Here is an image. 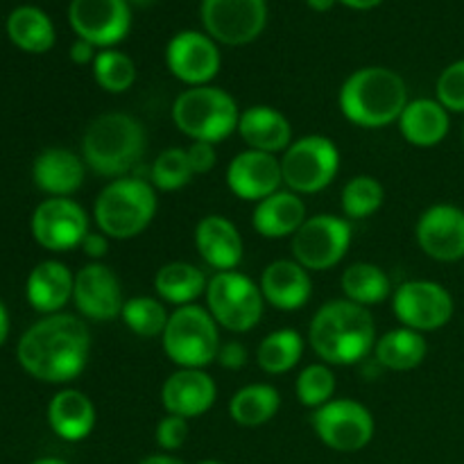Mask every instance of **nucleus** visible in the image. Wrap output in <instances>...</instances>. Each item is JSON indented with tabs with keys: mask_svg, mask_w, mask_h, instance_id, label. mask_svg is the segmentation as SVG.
<instances>
[{
	"mask_svg": "<svg viewBox=\"0 0 464 464\" xmlns=\"http://www.w3.org/2000/svg\"><path fill=\"white\" fill-rule=\"evenodd\" d=\"M75 275L62 261H44L30 272L25 281V297L34 311L44 315L62 313L72 299Z\"/></svg>",
	"mask_w": 464,
	"mask_h": 464,
	"instance_id": "25",
	"label": "nucleus"
},
{
	"mask_svg": "<svg viewBox=\"0 0 464 464\" xmlns=\"http://www.w3.org/2000/svg\"><path fill=\"white\" fill-rule=\"evenodd\" d=\"M238 134L249 150H258V152H285L293 145L290 121L279 109L267 107V104H256L240 113Z\"/></svg>",
	"mask_w": 464,
	"mask_h": 464,
	"instance_id": "24",
	"label": "nucleus"
},
{
	"mask_svg": "<svg viewBox=\"0 0 464 464\" xmlns=\"http://www.w3.org/2000/svg\"><path fill=\"white\" fill-rule=\"evenodd\" d=\"M238 102L218 86H190L172 102V122L193 140L218 145L238 131Z\"/></svg>",
	"mask_w": 464,
	"mask_h": 464,
	"instance_id": "6",
	"label": "nucleus"
},
{
	"mask_svg": "<svg viewBox=\"0 0 464 464\" xmlns=\"http://www.w3.org/2000/svg\"><path fill=\"white\" fill-rule=\"evenodd\" d=\"M218 399V385L204 370L179 367L161 385V403L168 415L195 420L207 415Z\"/></svg>",
	"mask_w": 464,
	"mask_h": 464,
	"instance_id": "20",
	"label": "nucleus"
},
{
	"mask_svg": "<svg viewBox=\"0 0 464 464\" xmlns=\"http://www.w3.org/2000/svg\"><path fill=\"white\" fill-rule=\"evenodd\" d=\"M95 57H98V53H95V45L89 44V41L77 39L75 44L71 45V59L75 63H80V66H84V63H93Z\"/></svg>",
	"mask_w": 464,
	"mask_h": 464,
	"instance_id": "45",
	"label": "nucleus"
},
{
	"mask_svg": "<svg viewBox=\"0 0 464 464\" xmlns=\"http://www.w3.org/2000/svg\"><path fill=\"white\" fill-rule=\"evenodd\" d=\"M392 311L403 326L420 334L438 331L451 322L453 297L442 284L429 279L406 281L392 295Z\"/></svg>",
	"mask_w": 464,
	"mask_h": 464,
	"instance_id": "12",
	"label": "nucleus"
},
{
	"mask_svg": "<svg viewBox=\"0 0 464 464\" xmlns=\"http://www.w3.org/2000/svg\"><path fill=\"white\" fill-rule=\"evenodd\" d=\"M122 322L139 338H157L166 331L170 313L157 297H131L122 306Z\"/></svg>",
	"mask_w": 464,
	"mask_h": 464,
	"instance_id": "35",
	"label": "nucleus"
},
{
	"mask_svg": "<svg viewBox=\"0 0 464 464\" xmlns=\"http://www.w3.org/2000/svg\"><path fill=\"white\" fill-rule=\"evenodd\" d=\"M161 344L166 356L177 367L204 370L218 358V349L222 344L220 329L208 308L188 304L170 313Z\"/></svg>",
	"mask_w": 464,
	"mask_h": 464,
	"instance_id": "7",
	"label": "nucleus"
},
{
	"mask_svg": "<svg viewBox=\"0 0 464 464\" xmlns=\"http://www.w3.org/2000/svg\"><path fill=\"white\" fill-rule=\"evenodd\" d=\"M281 184H284L281 161L275 154L245 150V152L236 154L227 166V186L243 202L258 204L261 199L281 190Z\"/></svg>",
	"mask_w": 464,
	"mask_h": 464,
	"instance_id": "19",
	"label": "nucleus"
},
{
	"mask_svg": "<svg viewBox=\"0 0 464 464\" xmlns=\"http://www.w3.org/2000/svg\"><path fill=\"white\" fill-rule=\"evenodd\" d=\"M202 21L211 39L245 45L266 27V0H202Z\"/></svg>",
	"mask_w": 464,
	"mask_h": 464,
	"instance_id": "14",
	"label": "nucleus"
},
{
	"mask_svg": "<svg viewBox=\"0 0 464 464\" xmlns=\"http://www.w3.org/2000/svg\"><path fill=\"white\" fill-rule=\"evenodd\" d=\"M438 102L447 109L449 113H464V59L453 62L438 77Z\"/></svg>",
	"mask_w": 464,
	"mask_h": 464,
	"instance_id": "40",
	"label": "nucleus"
},
{
	"mask_svg": "<svg viewBox=\"0 0 464 464\" xmlns=\"http://www.w3.org/2000/svg\"><path fill=\"white\" fill-rule=\"evenodd\" d=\"M304 356V338L295 329L272 331L256 349V362L266 374L279 376L297 367Z\"/></svg>",
	"mask_w": 464,
	"mask_h": 464,
	"instance_id": "34",
	"label": "nucleus"
},
{
	"mask_svg": "<svg viewBox=\"0 0 464 464\" xmlns=\"http://www.w3.org/2000/svg\"><path fill=\"white\" fill-rule=\"evenodd\" d=\"M338 102L349 122L365 130H379L397 122L411 100L406 82L397 71L365 66L344 80Z\"/></svg>",
	"mask_w": 464,
	"mask_h": 464,
	"instance_id": "3",
	"label": "nucleus"
},
{
	"mask_svg": "<svg viewBox=\"0 0 464 464\" xmlns=\"http://www.w3.org/2000/svg\"><path fill=\"white\" fill-rule=\"evenodd\" d=\"M131 3H136V5H152L154 0H131Z\"/></svg>",
	"mask_w": 464,
	"mask_h": 464,
	"instance_id": "51",
	"label": "nucleus"
},
{
	"mask_svg": "<svg viewBox=\"0 0 464 464\" xmlns=\"http://www.w3.org/2000/svg\"><path fill=\"white\" fill-rule=\"evenodd\" d=\"M48 424L57 438L82 442L95 429V406L80 390H62L48 403Z\"/></svg>",
	"mask_w": 464,
	"mask_h": 464,
	"instance_id": "27",
	"label": "nucleus"
},
{
	"mask_svg": "<svg viewBox=\"0 0 464 464\" xmlns=\"http://www.w3.org/2000/svg\"><path fill=\"white\" fill-rule=\"evenodd\" d=\"M195 247L208 267L231 272L243 261V236L238 227L225 216H204L195 227Z\"/></svg>",
	"mask_w": 464,
	"mask_h": 464,
	"instance_id": "21",
	"label": "nucleus"
},
{
	"mask_svg": "<svg viewBox=\"0 0 464 464\" xmlns=\"http://www.w3.org/2000/svg\"><path fill=\"white\" fill-rule=\"evenodd\" d=\"M72 302L86 320L107 322L122 315V285L116 272L102 263H89L75 275Z\"/></svg>",
	"mask_w": 464,
	"mask_h": 464,
	"instance_id": "18",
	"label": "nucleus"
},
{
	"mask_svg": "<svg viewBox=\"0 0 464 464\" xmlns=\"http://www.w3.org/2000/svg\"><path fill=\"white\" fill-rule=\"evenodd\" d=\"M7 335H9V313L7 308H5V304L0 302V347L5 344Z\"/></svg>",
	"mask_w": 464,
	"mask_h": 464,
	"instance_id": "47",
	"label": "nucleus"
},
{
	"mask_svg": "<svg viewBox=\"0 0 464 464\" xmlns=\"http://www.w3.org/2000/svg\"><path fill=\"white\" fill-rule=\"evenodd\" d=\"M93 77L107 93H125L136 82V66L121 50L104 48L93 62Z\"/></svg>",
	"mask_w": 464,
	"mask_h": 464,
	"instance_id": "37",
	"label": "nucleus"
},
{
	"mask_svg": "<svg viewBox=\"0 0 464 464\" xmlns=\"http://www.w3.org/2000/svg\"><path fill=\"white\" fill-rule=\"evenodd\" d=\"M154 440H157V444L163 451H177V449L184 447L186 440H188V420L177 415H166L157 424Z\"/></svg>",
	"mask_w": 464,
	"mask_h": 464,
	"instance_id": "41",
	"label": "nucleus"
},
{
	"mask_svg": "<svg viewBox=\"0 0 464 464\" xmlns=\"http://www.w3.org/2000/svg\"><path fill=\"white\" fill-rule=\"evenodd\" d=\"M91 353L89 326L71 313H54L34 322L18 340L23 370L44 383H71L86 370Z\"/></svg>",
	"mask_w": 464,
	"mask_h": 464,
	"instance_id": "1",
	"label": "nucleus"
},
{
	"mask_svg": "<svg viewBox=\"0 0 464 464\" xmlns=\"http://www.w3.org/2000/svg\"><path fill=\"white\" fill-rule=\"evenodd\" d=\"M343 293L344 299L367 308L390 297L392 281L374 263H353L343 272Z\"/></svg>",
	"mask_w": 464,
	"mask_h": 464,
	"instance_id": "33",
	"label": "nucleus"
},
{
	"mask_svg": "<svg viewBox=\"0 0 464 464\" xmlns=\"http://www.w3.org/2000/svg\"><path fill=\"white\" fill-rule=\"evenodd\" d=\"M32 464H68V462L59 460V458H41V460H34Z\"/></svg>",
	"mask_w": 464,
	"mask_h": 464,
	"instance_id": "50",
	"label": "nucleus"
},
{
	"mask_svg": "<svg viewBox=\"0 0 464 464\" xmlns=\"http://www.w3.org/2000/svg\"><path fill=\"white\" fill-rule=\"evenodd\" d=\"M190 159V166H193L195 175H207L216 168L218 161V152H216V145L213 143H204V140H193L190 148H186Z\"/></svg>",
	"mask_w": 464,
	"mask_h": 464,
	"instance_id": "42",
	"label": "nucleus"
},
{
	"mask_svg": "<svg viewBox=\"0 0 464 464\" xmlns=\"http://www.w3.org/2000/svg\"><path fill=\"white\" fill-rule=\"evenodd\" d=\"M139 464H184L179 458L170 456V453H154V456L143 458Z\"/></svg>",
	"mask_w": 464,
	"mask_h": 464,
	"instance_id": "46",
	"label": "nucleus"
},
{
	"mask_svg": "<svg viewBox=\"0 0 464 464\" xmlns=\"http://www.w3.org/2000/svg\"><path fill=\"white\" fill-rule=\"evenodd\" d=\"M311 424L320 442L340 453L362 451L376 430L370 408L353 399H331L313 411Z\"/></svg>",
	"mask_w": 464,
	"mask_h": 464,
	"instance_id": "10",
	"label": "nucleus"
},
{
	"mask_svg": "<svg viewBox=\"0 0 464 464\" xmlns=\"http://www.w3.org/2000/svg\"><path fill=\"white\" fill-rule=\"evenodd\" d=\"M32 236L48 252L80 247L89 234V216L71 198H48L32 213Z\"/></svg>",
	"mask_w": 464,
	"mask_h": 464,
	"instance_id": "13",
	"label": "nucleus"
},
{
	"mask_svg": "<svg viewBox=\"0 0 464 464\" xmlns=\"http://www.w3.org/2000/svg\"><path fill=\"white\" fill-rule=\"evenodd\" d=\"M195 177L193 166H190V159L186 148H168L163 150L157 157V161L152 163V186L157 190H179L188 184Z\"/></svg>",
	"mask_w": 464,
	"mask_h": 464,
	"instance_id": "39",
	"label": "nucleus"
},
{
	"mask_svg": "<svg viewBox=\"0 0 464 464\" xmlns=\"http://www.w3.org/2000/svg\"><path fill=\"white\" fill-rule=\"evenodd\" d=\"M279 161L288 190L313 195L334 184L340 170V150L329 136L311 134L293 140Z\"/></svg>",
	"mask_w": 464,
	"mask_h": 464,
	"instance_id": "9",
	"label": "nucleus"
},
{
	"mask_svg": "<svg viewBox=\"0 0 464 464\" xmlns=\"http://www.w3.org/2000/svg\"><path fill=\"white\" fill-rule=\"evenodd\" d=\"M261 293L266 304H270L276 311L293 313L299 311L308 304L313 295L311 275L306 267L299 266L297 261L279 258L270 263L261 275Z\"/></svg>",
	"mask_w": 464,
	"mask_h": 464,
	"instance_id": "22",
	"label": "nucleus"
},
{
	"mask_svg": "<svg viewBox=\"0 0 464 464\" xmlns=\"http://www.w3.org/2000/svg\"><path fill=\"white\" fill-rule=\"evenodd\" d=\"M429 344L424 334L412 331L408 326L392 329L376 340L374 356L381 367L390 372H411L426 361Z\"/></svg>",
	"mask_w": 464,
	"mask_h": 464,
	"instance_id": "30",
	"label": "nucleus"
},
{
	"mask_svg": "<svg viewBox=\"0 0 464 464\" xmlns=\"http://www.w3.org/2000/svg\"><path fill=\"white\" fill-rule=\"evenodd\" d=\"M304 222H306V204L302 195L293 190H276L270 198L261 199L252 216L256 234L270 240L288 238V236L293 238Z\"/></svg>",
	"mask_w": 464,
	"mask_h": 464,
	"instance_id": "26",
	"label": "nucleus"
},
{
	"mask_svg": "<svg viewBox=\"0 0 464 464\" xmlns=\"http://www.w3.org/2000/svg\"><path fill=\"white\" fill-rule=\"evenodd\" d=\"M462 143H464V122H462Z\"/></svg>",
	"mask_w": 464,
	"mask_h": 464,
	"instance_id": "53",
	"label": "nucleus"
},
{
	"mask_svg": "<svg viewBox=\"0 0 464 464\" xmlns=\"http://www.w3.org/2000/svg\"><path fill=\"white\" fill-rule=\"evenodd\" d=\"M295 394L302 406L313 411L329 403L335 394V376L331 367L326 362H311L304 367L295 383Z\"/></svg>",
	"mask_w": 464,
	"mask_h": 464,
	"instance_id": "38",
	"label": "nucleus"
},
{
	"mask_svg": "<svg viewBox=\"0 0 464 464\" xmlns=\"http://www.w3.org/2000/svg\"><path fill=\"white\" fill-rule=\"evenodd\" d=\"M308 5H311L313 9H317V12H326V9L334 7L335 0H306Z\"/></svg>",
	"mask_w": 464,
	"mask_h": 464,
	"instance_id": "49",
	"label": "nucleus"
},
{
	"mask_svg": "<svg viewBox=\"0 0 464 464\" xmlns=\"http://www.w3.org/2000/svg\"><path fill=\"white\" fill-rule=\"evenodd\" d=\"M207 308L218 326L234 334H247L263 320L261 285L254 284L247 275L238 270L216 272L207 285Z\"/></svg>",
	"mask_w": 464,
	"mask_h": 464,
	"instance_id": "8",
	"label": "nucleus"
},
{
	"mask_svg": "<svg viewBox=\"0 0 464 464\" xmlns=\"http://www.w3.org/2000/svg\"><path fill=\"white\" fill-rule=\"evenodd\" d=\"M145 143L148 134L134 116L102 113L82 136V159L95 175L121 179L143 159Z\"/></svg>",
	"mask_w": 464,
	"mask_h": 464,
	"instance_id": "4",
	"label": "nucleus"
},
{
	"mask_svg": "<svg viewBox=\"0 0 464 464\" xmlns=\"http://www.w3.org/2000/svg\"><path fill=\"white\" fill-rule=\"evenodd\" d=\"M308 343L326 365H356L376 347V324L370 308L334 299L313 315Z\"/></svg>",
	"mask_w": 464,
	"mask_h": 464,
	"instance_id": "2",
	"label": "nucleus"
},
{
	"mask_svg": "<svg viewBox=\"0 0 464 464\" xmlns=\"http://www.w3.org/2000/svg\"><path fill=\"white\" fill-rule=\"evenodd\" d=\"M198 464H222V462H218V460H202V462H198Z\"/></svg>",
	"mask_w": 464,
	"mask_h": 464,
	"instance_id": "52",
	"label": "nucleus"
},
{
	"mask_svg": "<svg viewBox=\"0 0 464 464\" xmlns=\"http://www.w3.org/2000/svg\"><path fill=\"white\" fill-rule=\"evenodd\" d=\"M415 236L426 256L440 263L460 261L464 258V211L453 204H433L417 220Z\"/></svg>",
	"mask_w": 464,
	"mask_h": 464,
	"instance_id": "16",
	"label": "nucleus"
},
{
	"mask_svg": "<svg viewBox=\"0 0 464 464\" xmlns=\"http://www.w3.org/2000/svg\"><path fill=\"white\" fill-rule=\"evenodd\" d=\"M157 207V188L150 181L121 177L109 181L95 198V225L109 240H131L148 229Z\"/></svg>",
	"mask_w": 464,
	"mask_h": 464,
	"instance_id": "5",
	"label": "nucleus"
},
{
	"mask_svg": "<svg viewBox=\"0 0 464 464\" xmlns=\"http://www.w3.org/2000/svg\"><path fill=\"white\" fill-rule=\"evenodd\" d=\"M84 177V159L66 148L44 150L32 166V179L36 188L44 190L50 198H71L82 188Z\"/></svg>",
	"mask_w": 464,
	"mask_h": 464,
	"instance_id": "23",
	"label": "nucleus"
},
{
	"mask_svg": "<svg viewBox=\"0 0 464 464\" xmlns=\"http://www.w3.org/2000/svg\"><path fill=\"white\" fill-rule=\"evenodd\" d=\"M80 247L86 256L93 258V261H100V258H104L109 254V238L102 231H89L86 238L82 240Z\"/></svg>",
	"mask_w": 464,
	"mask_h": 464,
	"instance_id": "44",
	"label": "nucleus"
},
{
	"mask_svg": "<svg viewBox=\"0 0 464 464\" xmlns=\"http://www.w3.org/2000/svg\"><path fill=\"white\" fill-rule=\"evenodd\" d=\"M281 408L279 390L270 383H252L234 394L229 401L231 420L245 429H256L275 420Z\"/></svg>",
	"mask_w": 464,
	"mask_h": 464,
	"instance_id": "32",
	"label": "nucleus"
},
{
	"mask_svg": "<svg viewBox=\"0 0 464 464\" xmlns=\"http://www.w3.org/2000/svg\"><path fill=\"white\" fill-rule=\"evenodd\" d=\"M7 34L25 53H48L54 45V25L44 9L21 5L7 16Z\"/></svg>",
	"mask_w": 464,
	"mask_h": 464,
	"instance_id": "31",
	"label": "nucleus"
},
{
	"mask_svg": "<svg viewBox=\"0 0 464 464\" xmlns=\"http://www.w3.org/2000/svg\"><path fill=\"white\" fill-rule=\"evenodd\" d=\"M208 279L198 266L186 261H172L159 267L154 275V290L159 299L172 306H188L195 304L204 293H207Z\"/></svg>",
	"mask_w": 464,
	"mask_h": 464,
	"instance_id": "29",
	"label": "nucleus"
},
{
	"mask_svg": "<svg viewBox=\"0 0 464 464\" xmlns=\"http://www.w3.org/2000/svg\"><path fill=\"white\" fill-rule=\"evenodd\" d=\"M352 247V225L349 220L331 213L306 218L293 236L295 261L308 272L331 270L347 256Z\"/></svg>",
	"mask_w": 464,
	"mask_h": 464,
	"instance_id": "11",
	"label": "nucleus"
},
{
	"mask_svg": "<svg viewBox=\"0 0 464 464\" xmlns=\"http://www.w3.org/2000/svg\"><path fill=\"white\" fill-rule=\"evenodd\" d=\"M383 199L385 190L379 179L370 175H358L344 184L340 204H343V211L349 220H365L383 207Z\"/></svg>",
	"mask_w": 464,
	"mask_h": 464,
	"instance_id": "36",
	"label": "nucleus"
},
{
	"mask_svg": "<svg viewBox=\"0 0 464 464\" xmlns=\"http://www.w3.org/2000/svg\"><path fill=\"white\" fill-rule=\"evenodd\" d=\"M344 5H349V7H356V9H370L374 7V5H379L381 0H343Z\"/></svg>",
	"mask_w": 464,
	"mask_h": 464,
	"instance_id": "48",
	"label": "nucleus"
},
{
	"mask_svg": "<svg viewBox=\"0 0 464 464\" xmlns=\"http://www.w3.org/2000/svg\"><path fill=\"white\" fill-rule=\"evenodd\" d=\"M397 122L403 139L415 148H435L451 130L449 111L433 98L411 100Z\"/></svg>",
	"mask_w": 464,
	"mask_h": 464,
	"instance_id": "28",
	"label": "nucleus"
},
{
	"mask_svg": "<svg viewBox=\"0 0 464 464\" xmlns=\"http://www.w3.org/2000/svg\"><path fill=\"white\" fill-rule=\"evenodd\" d=\"M247 347H245L243 343H225L220 344V349H218V365L225 367V370H243L245 365H247Z\"/></svg>",
	"mask_w": 464,
	"mask_h": 464,
	"instance_id": "43",
	"label": "nucleus"
},
{
	"mask_svg": "<svg viewBox=\"0 0 464 464\" xmlns=\"http://www.w3.org/2000/svg\"><path fill=\"white\" fill-rule=\"evenodd\" d=\"M166 62L179 82L188 86H207L220 71V50L211 36L184 30L168 44Z\"/></svg>",
	"mask_w": 464,
	"mask_h": 464,
	"instance_id": "17",
	"label": "nucleus"
},
{
	"mask_svg": "<svg viewBox=\"0 0 464 464\" xmlns=\"http://www.w3.org/2000/svg\"><path fill=\"white\" fill-rule=\"evenodd\" d=\"M68 18L80 39L111 48L130 32L131 12L127 0H71Z\"/></svg>",
	"mask_w": 464,
	"mask_h": 464,
	"instance_id": "15",
	"label": "nucleus"
}]
</instances>
